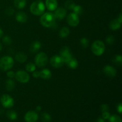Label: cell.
I'll list each match as a JSON object with an SVG mask.
<instances>
[{
  "instance_id": "1",
  "label": "cell",
  "mask_w": 122,
  "mask_h": 122,
  "mask_svg": "<svg viewBox=\"0 0 122 122\" xmlns=\"http://www.w3.org/2000/svg\"><path fill=\"white\" fill-rule=\"evenodd\" d=\"M56 17L54 14L51 12H46L43 13L40 17V23L45 27H55L56 25Z\"/></svg>"
},
{
  "instance_id": "2",
  "label": "cell",
  "mask_w": 122,
  "mask_h": 122,
  "mask_svg": "<svg viewBox=\"0 0 122 122\" xmlns=\"http://www.w3.org/2000/svg\"><path fill=\"white\" fill-rule=\"evenodd\" d=\"M45 10V5L41 1H34L30 7V11L33 14L35 15H41L44 13Z\"/></svg>"
},
{
  "instance_id": "3",
  "label": "cell",
  "mask_w": 122,
  "mask_h": 122,
  "mask_svg": "<svg viewBox=\"0 0 122 122\" xmlns=\"http://www.w3.org/2000/svg\"><path fill=\"white\" fill-rule=\"evenodd\" d=\"M14 64V61L11 57L5 56L0 58V69L3 71H7L11 69Z\"/></svg>"
},
{
  "instance_id": "4",
  "label": "cell",
  "mask_w": 122,
  "mask_h": 122,
  "mask_svg": "<svg viewBox=\"0 0 122 122\" xmlns=\"http://www.w3.org/2000/svg\"><path fill=\"white\" fill-rule=\"evenodd\" d=\"M92 52L95 56H100L104 52L105 45L102 41L97 40L92 43L91 46Z\"/></svg>"
},
{
  "instance_id": "5",
  "label": "cell",
  "mask_w": 122,
  "mask_h": 122,
  "mask_svg": "<svg viewBox=\"0 0 122 122\" xmlns=\"http://www.w3.org/2000/svg\"><path fill=\"white\" fill-rule=\"evenodd\" d=\"M48 61V58L47 55L42 52L37 54L36 56L35 57V65L39 67H42L46 66Z\"/></svg>"
},
{
  "instance_id": "6",
  "label": "cell",
  "mask_w": 122,
  "mask_h": 122,
  "mask_svg": "<svg viewBox=\"0 0 122 122\" xmlns=\"http://www.w3.org/2000/svg\"><path fill=\"white\" fill-rule=\"evenodd\" d=\"M15 78L18 82L22 83H26L30 80V76L27 71L25 70H19L15 73Z\"/></svg>"
},
{
  "instance_id": "7",
  "label": "cell",
  "mask_w": 122,
  "mask_h": 122,
  "mask_svg": "<svg viewBox=\"0 0 122 122\" xmlns=\"http://www.w3.org/2000/svg\"><path fill=\"white\" fill-rule=\"evenodd\" d=\"M1 102L2 106L5 108H11L14 104V101L13 98L8 94H4L1 97Z\"/></svg>"
},
{
  "instance_id": "8",
  "label": "cell",
  "mask_w": 122,
  "mask_h": 122,
  "mask_svg": "<svg viewBox=\"0 0 122 122\" xmlns=\"http://www.w3.org/2000/svg\"><path fill=\"white\" fill-rule=\"evenodd\" d=\"M67 21L69 26L71 27H76L79 23L80 20L79 15L75 13H70L67 17Z\"/></svg>"
},
{
  "instance_id": "9",
  "label": "cell",
  "mask_w": 122,
  "mask_h": 122,
  "mask_svg": "<svg viewBox=\"0 0 122 122\" xmlns=\"http://www.w3.org/2000/svg\"><path fill=\"white\" fill-rule=\"evenodd\" d=\"M60 56L65 63L72 58V55L70 51V49L67 46H63L60 51Z\"/></svg>"
},
{
  "instance_id": "10",
  "label": "cell",
  "mask_w": 122,
  "mask_h": 122,
  "mask_svg": "<svg viewBox=\"0 0 122 122\" xmlns=\"http://www.w3.org/2000/svg\"><path fill=\"white\" fill-rule=\"evenodd\" d=\"M50 64L53 67L60 68L63 66L64 62L59 55H55L50 58Z\"/></svg>"
},
{
  "instance_id": "11",
  "label": "cell",
  "mask_w": 122,
  "mask_h": 122,
  "mask_svg": "<svg viewBox=\"0 0 122 122\" xmlns=\"http://www.w3.org/2000/svg\"><path fill=\"white\" fill-rule=\"evenodd\" d=\"M38 118V113L35 111H29L25 115V120L26 122H36Z\"/></svg>"
},
{
  "instance_id": "12",
  "label": "cell",
  "mask_w": 122,
  "mask_h": 122,
  "mask_svg": "<svg viewBox=\"0 0 122 122\" xmlns=\"http://www.w3.org/2000/svg\"><path fill=\"white\" fill-rule=\"evenodd\" d=\"M103 71L106 76L110 77H115L117 74V71L115 68L110 65H106L104 67Z\"/></svg>"
},
{
  "instance_id": "13",
  "label": "cell",
  "mask_w": 122,
  "mask_h": 122,
  "mask_svg": "<svg viewBox=\"0 0 122 122\" xmlns=\"http://www.w3.org/2000/svg\"><path fill=\"white\" fill-rule=\"evenodd\" d=\"M67 14L66 10L63 7H58L55 10L54 16L56 19L58 20H63L66 17Z\"/></svg>"
},
{
  "instance_id": "14",
  "label": "cell",
  "mask_w": 122,
  "mask_h": 122,
  "mask_svg": "<svg viewBox=\"0 0 122 122\" xmlns=\"http://www.w3.org/2000/svg\"><path fill=\"white\" fill-rule=\"evenodd\" d=\"M45 6L48 10L52 11L57 8L58 3L57 0H46L45 1Z\"/></svg>"
},
{
  "instance_id": "15",
  "label": "cell",
  "mask_w": 122,
  "mask_h": 122,
  "mask_svg": "<svg viewBox=\"0 0 122 122\" xmlns=\"http://www.w3.org/2000/svg\"><path fill=\"white\" fill-rule=\"evenodd\" d=\"M15 20L19 23H25L27 20V15L25 12L19 11L15 14Z\"/></svg>"
},
{
  "instance_id": "16",
  "label": "cell",
  "mask_w": 122,
  "mask_h": 122,
  "mask_svg": "<svg viewBox=\"0 0 122 122\" xmlns=\"http://www.w3.org/2000/svg\"><path fill=\"white\" fill-rule=\"evenodd\" d=\"M41 48V44L38 41H33L30 45L29 50L32 53H36L38 52Z\"/></svg>"
},
{
  "instance_id": "17",
  "label": "cell",
  "mask_w": 122,
  "mask_h": 122,
  "mask_svg": "<svg viewBox=\"0 0 122 122\" xmlns=\"http://www.w3.org/2000/svg\"><path fill=\"white\" fill-rule=\"evenodd\" d=\"M121 23L119 22L117 19H114L112 20L109 23V27L112 30H116L119 29L121 27Z\"/></svg>"
},
{
  "instance_id": "18",
  "label": "cell",
  "mask_w": 122,
  "mask_h": 122,
  "mask_svg": "<svg viewBox=\"0 0 122 122\" xmlns=\"http://www.w3.org/2000/svg\"><path fill=\"white\" fill-rule=\"evenodd\" d=\"M52 76V73L49 69H44L40 71V77L43 79L47 80Z\"/></svg>"
},
{
  "instance_id": "19",
  "label": "cell",
  "mask_w": 122,
  "mask_h": 122,
  "mask_svg": "<svg viewBox=\"0 0 122 122\" xmlns=\"http://www.w3.org/2000/svg\"><path fill=\"white\" fill-rule=\"evenodd\" d=\"M15 60H16V61H17L18 62L23 63H24V62L26 61L27 57V56L26 55V54H25L24 52H20L15 55Z\"/></svg>"
},
{
  "instance_id": "20",
  "label": "cell",
  "mask_w": 122,
  "mask_h": 122,
  "mask_svg": "<svg viewBox=\"0 0 122 122\" xmlns=\"http://www.w3.org/2000/svg\"><path fill=\"white\" fill-rule=\"evenodd\" d=\"M66 64L69 68L71 69H75L78 66V61L75 58H71L70 60L68 61L66 63Z\"/></svg>"
},
{
  "instance_id": "21",
  "label": "cell",
  "mask_w": 122,
  "mask_h": 122,
  "mask_svg": "<svg viewBox=\"0 0 122 122\" xmlns=\"http://www.w3.org/2000/svg\"><path fill=\"white\" fill-rule=\"evenodd\" d=\"M70 34V29L67 27H63L59 32V36L61 38H67Z\"/></svg>"
},
{
  "instance_id": "22",
  "label": "cell",
  "mask_w": 122,
  "mask_h": 122,
  "mask_svg": "<svg viewBox=\"0 0 122 122\" xmlns=\"http://www.w3.org/2000/svg\"><path fill=\"white\" fill-rule=\"evenodd\" d=\"M15 82L14 81L11 79H9L7 80L5 83V87L6 89L8 91H11L14 89L15 87Z\"/></svg>"
},
{
  "instance_id": "23",
  "label": "cell",
  "mask_w": 122,
  "mask_h": 122,
  "mask_svg": "<svg viewBox=\"0 0 122 122\" xmlns=\"http://www.w3.org/2000/svg\"><path fill=\"white\" fill-rule=\"evenodd\" d=\"M14 4L17 8L22 9L26 6V0H14Z\"/></svg>"
},
{
  "instance_id": "24",
  "label": "cell",
  "mask_w": 122,
  "mask_h": 122,
  "mask_svg": "<svg viewBox=\"0 0 122 122\" xmlns=\"http://www.w3.org/2000/svg\"><path fill=\"white\" fill-rule=\"evenodd\" d=\"M6 116L11 120H15L17 119V113L14 110H8L6 113Z\"/></svg>"
},
{
  "instance_id": "25",
  "label": "cell",
  "mask_w": 122,
  "mask_h": 122,
  "mask_svg": "<svg viewBox=\"0 0 122 122\" xmlns=\"http://www.w3.org/2000/svg\"><path fill=\"white\" fill-rule=\"evenodd\" d=\"M112 60H113V63L116 65L121 66L122 64V57L121 55L118 54L114 56Z\"/></svg>"
},
{
  "instance_id": "26",
  "label": "cell",
  "mask_w": 122,
  "mask_h": 122,
  "mask_svg": "<svg viewBox=\"0 0 122 122\" xmlns=\"http://www.w3.org/2000/svg\"><path fill=\"white\" fill-rule=\"evenodd\" d=\"M25 69L27 71L29 72H33L36 70V65L35 64L33 63H27L25 67Z\"/></svg>"
},
{
  "instance_id": "27",
  "label": "cell",
  "mask_w": 122,
  "mask_h": 122,
  "mask_svg": "<svg viewBox=\"0 0 122 122\" xmlns=\"http://www.w3.org/2000/svg\"><path fill=\"white\" fill-rule=\"evenodd\" d=\"M64 5L66 8L69 10H73L74 7L76 5L75 2L72 0H67L64 3Z\"/></svg>"
},
{
  "instance_id": "28",
  "label": "cell",
  "mask_w": 122,
  "mask_h": 122,
  "mask_svg": "<svg viewBox=\"0 0 122 122\" xmlns=\"http://www.w3.org/2000/svg\"><path fill=\"white\" fill-rule=\"evenodd\" d=\"M41 119L43 122H51L52 120L51 116L47 113H43L41 114Z\"/></svg>"
},
{
  "instance_id": "29",
  "label": "cell",
  "mask_w": 122,
  "mask_h": 122,
  "mask_svg": "<svg viewBox=\"0 0 122 122\" xmlns=\"http://www.w3.org/2000/svg\"><path fill=\"white\" fill-rule=\"evenodd\" d=\"M108 121L109 122H122L121 117L117 114L110 116L108 119Z\"/></svg>"
},
{
  "instance_id": "30",
  "label": "cell",
  "mask_w": 122,
  "mask_h": 122,
  "mask_svg": "<svg viewBox=\"0 0 122 122\" xmlns=\"http://www.w3.org/2000/svg\"><path fill=\"white\" fill-rule=\"evenodd\" d=\"M73 10V13H75V14H76L77 15H81V14L83 13V9L81 5H75L73 9L72 10Z\"/></svg>"
},
{
  "instance_id": "31",
  "label": "cell",
  "mask_w": 122,
  "mask_h": 122,
  "mask_svg": "<svg viewBox=\"0 0 122 122\" xmlns=\"http://www.w3.org/2000/svg\"><path fill=\"white\" fill-rule=\"evenodd\" d=\"M80 42H81V45L83 46V48H87L89 45V41L87 38H82L81 39V41H80Z\"/></svg>"
},
{
  "instance_id": "32",
  "label": "cell",
  "mask_w": 122,
  "mask_h": 122,
  "mask_svg": "<svg viewBox=\"0 0 122 122\" xmlns=\"http://www.w3.org/2000/svg\"><path fill=\"white\" fill-rule=\"evenodd\" d=\"M2 42L4 43L5 45H10L12 44V39L9 36H5L2 38Z\"/></svg>"
},
{
  "instance_id": "33",
  "label": "cell",
  "mask_w": 122,
  "mask_h": 122,
  "mask_svg": "<svg viewBox=\"0 0 122 122\" xmlns=\"http://www.w3.org/2000/svg\"><path fill=\"white\" fill-rule=\"evenodd\" d=\"M106 41L107 44H109V45H112L115 42V38L113 35H108L106 38Z\"/></svg>"
},
{
  "instance_id": "34",
  "label": "cell",
  "mask_w": 122,
  "mask_h": 122,
  "mask_svg": "<svg viewBox=\"0 0 122 122\" xmlns=\"http://www.w3.org/2000/svg\"><path fill=\"white\" fill-rule=\"evenodd\" d=\"M14 13V10L12 7H10L8 8H6L5 10V14H7L8 16H11V15H13Z\"/></svg>"
},
{
  "instance_id": "35",
  "label": "cell",
  "mask_w": 122,
  "mask_h": 122,
  "mask_svg": "<svg viewBox=\"0 0 122 122\" xmlns=\"http://www.w3.org/2000/svg\"><path fill=\"white\" fill-rule=\"evenodd\" d=\"M110 117V113L108 112V111H107V112H102V117L103 118L104 120H107V119H109Z\"/></svg>"
},
{
  "instance_id": "36",
  "label": "cell",
  "mask_w": 122,
  "mask_h": 122,
  "mask_svg": "<svg viewBox=\"0 0 122 122\" xmlns=\"http://www.w3.org/2000/svg\"><path fill=\"white\" fill-rule=\"evenodd\" d=\"M109 110V107L107 104H102L101 106V110L102 112H107Z\"/></svg>"
},
{
  "instance_id": "37",
  "label": "cell",
  "mask_w": 122,
  "mask_h": 122,
  "mask_svg": "<svg viewBox=\"0 0 122 122\" xmlns=\"http://www.w3.org/2000/svg\"><path fill=\"white\" fill-rule=\"evenodd\" d=\"M7 76L10 79L13 78L15 76V73L13 71H8V72L7 73Z\"/></svg>"
},
{
  "instance_id": "38",
  "label": "cell",
  "mask_w": 122,
  "mask_h": 122,
  "mask_svg": "<svg viewBox=\"0 0 122 122\" xmlns=\"http://www.w3.org/2000/svg\"><path fill=\"white\" fill-rule=\"evenodd\" d=\"M33 77H34L35 78H38L40 77V71H36V70L33 71Z\"/></svg>"
},
{
  "instance_id": "39",
  "label": "cell",
  "mask_w": 122,
  "mask_h": 122,
  "mask_svg": "<svg viewBox=\"0 0 122 122\" xmlns=\"http://www.w3.org/2000/svg\"><path fill=\"white\" fill-rule=\"evenodd\" d=\"M117 111L120 114H122V103H120L117 106Z\"/></svg>"
},
{
  "instance_id": "40",
  "label": "cell",
  "mask_w": 122,
  "mask_h": 122,
  "mask_svg": "<svg viewBox=\"0 0 122 122\" xmlns=\"http://www.w3.org/2000/svg\"><path fill=\"white\" fill-rule=\"evenodd\" d=\"M97 122H105V120L102 117H100L98 118Z\"/></svg>"
},
{
  "instance_id": "41",
  "label": "cell",
  "mask_w": 122,
  "mask_h": 122,
  "mask_svg": "<svg viewBox=\"0 0 122 122\" xmlns=\"http://www.w3.org/2000/svg\"><path fill=\"white\" fill-rule=\"evenodd\" d=\"M117 20H119V22L121 23H122V13H120V14H119V17H118V18H117Z\"/></svg>"
},
{
  "instance_id": "42",
  "label": "cell",
  "mask_w": 122,
  "mask_h": 122,
  "mask_svg": "<svg viewBox=\"0 0 122 122\" xmlns=\"http://www.w3.org/2000/svg\"><path fill=\"white\" fill-rule=\"evenodd\" d=\"M41 109H42V107H41V106H37L36 108V110L38 112H40V111L41 110Z\"/></svg>"
},
{
  "instance_id": "43",
  "label": "cell",
  "mask_w": 122,
  "mask_h": 122,
  "mask_svg": "<svg viewBox=\"0 0 122 122\" xmlns=\"http://www.w3.org/2000/svg\"><path fill=\"white\" fill-rule=\"evenodd\" d=\"M3 35H4L3 30H2L0 28V38H2V36H3Z\"/></svg>"
},
{
  "instance_id": "44",
  "label": "cell",
  "mask_w": 122,
  "mask_h": 122,
  "mask_svg": "<svg viewBox=\"0 0 122 122\" xmlns=\"http://www.w3.org/2000/svg\"><path fill=\"white\" fill-rule=\"evenodd\" d=\"M2 44H1V43L0 42V51L2 50Z\"/></svg>"
},
{
  "instance_id": "45",
  "label": "cell",
  "mask_w": 122,
  "mask_h": 122,
  "mask_svg": "<svg viewBox=\"0 0 122 122\" xmlns=\"http://www.w3.org/2000/svg\"><path fill=\"white\" fill-rule=\"evenodd\" d=\"M39 1H42V0H39Z\"/></svg>"
}]
</instances>
